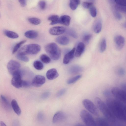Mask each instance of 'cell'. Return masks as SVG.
I'll use <instances>...</instances> for the list:
<instances>
[{
    "label": "cell",
    "mask_w": 126,
    "mask_h": 126,
    "mask_svg": "<svg viewBox=\"0 0 126 126\" xmlns=\"http://www.w3.org/2000/svg\"><path fill=\"white\" fill-rule=\"evenodd\" d=\"M93 3L92 2L85 1L82 3V5L84 8L87 9L89 8L93 5Z\"/></svg>",
    "instance_id": "obj_38"
},
{
    "label": "cell",
    "mask_w": 126,
    "mask_h": 126,
    "mask_svg": "<svg viewBox=\"0 0 126 126\" xmlns=\"http://www.w3.org/2000/svg\"><path fill=\"white\" fill-rule=\"evenodd\" d=\"M82 77L81 75H78L70 78L67 81V83L68 84L73 83L80 79Z\"/></svg>",
    "instance_id": "obj_28"
},
{
    "label": "cell",
    "mask_w": 126,
    "mask_h": 126,
    "mask_svg": "<svg viewBox=\"0 0 126 126\" xmlns=\"http://www.w3.org/2000/svg\"><path fill=\"white\" fill-rule=\"evenodd\" d=\"M106 103L116 118L123 122H126V107L124 103L117 99L110 98L107 100Z\"/></svg>",
    "instance_id": "obj_1"
},
{
    "label": "cell",
    "mask_w": 126,
    "mask_h": 126,
    "mask_svg": "<svg viewBox=\"0 0 126 126\" xmlns=\"http://www.w3.org/2000/svg\"><path fill=\"white\" fill-rule=\"evenodd\" d=\"M38 35V33L37 32L33 30L28 31L24 33V35L26 37L31 39L36 38Z\"/></svg>",
    "instance_id": "obj_23"
},
{
    "label": "cell",
    "mask_w": 126,
    "mask_h": 126,
    "mask_svg": "<svg viewBox=\"0 0 126 126\" xmlns=\"http://www.w3.org/2000/svg\"><path fill=\"white\" fill-rule=\"evenodd\" d=\"M23 75V72L19 70L12 75L11 82L13 86L17 88L22 87L23 80L22 79V77Z\"/></svg>",
    "instance_id": "obj_6"
},
{
    "label": "cell",
    "mask_w": 126,
    "mask_h": 126,
    "mask_svg": "<svg viewBox=\"0 0 126 126\" xmlns=\"http://www.w3.org/2000/svg\"><path fill=\"white\" fill-rule=\"evenodd\" d=\"M45 81L46 79L44 76L40 75H37L33 78L32 84L35 87H39L43 84Z\"/></svg>",
    "instance_id": "obj_10"
},
{
    "label": "cell",
    "mask_w": 126,
    "mask_h": 126,
    "mask_svg": "<svg viewBox=\"0 0 126 126\" xmlns=\"http://www.w3.org/2000/svg\"><path fill=\"white\" fill-rule=\"evenodd\" d=\"M66 115L63 112L59 111L56 112L54 115L53 119V122L58 123L63 121L66 118Z\"/></svg>",
    "instance_id": "obj_12"
},
{
    "label": "cell",
    "mask_w": 126,
    "mask_h": 126,
    "mask_svg": "<svg viewBox=\"0 0 126 126\" xmlns=\"http://www.w3.org/2000/svg\"><path fill=\"white\" fill-rule=\"evenodd\" d=\"M111 92L108 90H106L104 91L103 92V94L104 96L109 97L111 96Z\"/></svg>",
    "instance_id": "obj_44"
},
{
    "label": "cell",
    "mask_w": 126,
    "mask_h": 126,
    "mask_svg": "<svg viewBox=\"0 0 126 126\" xmlns=\"http://www.w3.org/2000/svg\"><path fill=\"white\" fill-rule=\"evenodd\" d=\"M85 45L82 42H80L78 44L75 52V55L76 57L80 56L84 52Z\"/></svg>",
    "instance_id": "obj_18"
},
{
    "label": "cell",
    "mask_w": 126,
    "mask_h": 126,
    "mask_svg": "<svg viewBox=\"0 0 126 126\" xmlns=\"http://www.w3.org/2000/svg\"><path fill=\"white\" fill-rule=\"evenodd\" d=\"M117 73L118 75L120 76H123L125 74V70L123 68H120L117 70Z\"/></svg>",
    "instance_id": "obj_41"
},
{
    "label": "cell",
    "mask_w": 126,
    "mask_h": 126,
    "mask_svg": "<svg viewBox=\"0 0 126 126\" xmlns=\"http://www.w3.org/2000/svg\"><path fill=\"white\" fill-rule=\"evenodd\" d=\"M33 66L34 68L38 70L42 69L44 67V65L40 61L37 60L35 61L33 63Z\"/></svg>",
    "instance_id": "obj_27"
},
{
    "label": "cell",
    "mask_w": 126,
    "mask_h": 126,
    "mask_svg": "<svg viewBox=\"0 0 126 126\" xmlns=\"http://www.w3.org/2000/svg\"><path fill=\"white\" fill-rule=\"evenodd\" d=\"M20 63L18 62L13 60L10 61L7 65V68L9 73L12 75L19 69Z\"/></svg>",
    "instance_id": "obj_9"
},
{
    "label": "cell",
    "mask_w": 126,
    "mask_h": 126,
    "mask_svg": "<svg viewBox=\"0 0 126 126\" xmlns=\"http://www.w3.org/2000/svg\"><path fill=\"white\" fill-rule=\"evenodd\" d=\"M56 41L58 44L63 45H67L69 42V38L64 36H61L57 37L56 38Z\"/></svg>",
    "instance_id": "obj_19"
},
{
    "label": "cell",
    "mask_w": 126,
    "mask_h": 126,
    "mask_svg": "<svg viewBox=\"0 0 126 126\" xmlns=\"http://www.w3.org/2000/svg\"><path fill=\"white\" fill-rule=\"evenodd\" d=\"M80 116L83 122L86 125L95 126L96 124L95 120L92 115L85 110H82L80 114Z\"/></svg>",
    "instance_id": "obj_5"
},
{
    "label": "cell",
    "mask_w": 126,
    "mask_h": 126,
    "mask_svg": "<svg viewBox=\"0 0 126 126\" xmlns=\"http://www.w3.org/2000/svg\"><path fill=\"white\" fill-rule=\"evenodd\" d=\"M121 89L126 92V85L125 83H122L121 85Z\"/></svg>",
    "instance_id": "obj_49"
},
{
    "label": "cell",
    "mask_w": 126,
    "mask_h": 126,
    "mask_svg": "<svg viewBox=\"0 0 126 126\" xmlns=\"http://www.w3.org/2000/svg\"><path fill=\"white\" fill-rule=\"evenodd\" d=\"M41 49L40 46L37 44H31L26 45L19 50L18 54L25 55L27 54H34L38 53Z\"/></svg>",
    "instance_id": "obj_4"
},
{
    "label": "cell",
    "mask_w": 126,
    "mask_h": 126,
    "mask_svg": "<svg viewBox=\"0 0 126 126\" xmlns=\"http://www.w3.org/2000/svg\"><path fill=\"white\" fill-rule=\"evenodd\" d=\"M75 50V48H74L65 54L63 60V63H64L65 64L68 63L73 58Z\"/></svg>",
    "instance_id": "obj_14"
},
{
    "label": "cell",
    "mask_w": 126,
    "mask_h": 126,
    "mask_svg": "<svg viewBox=\"0 0 126 126\" xmlns=\"http://www.w3.org/2000/svg\"><path fill=\"white\" fill-rule=\"evenodd\" d=\"M0 126H6V125L5 123L2 121H0Z\"/></svg>",
    "instance_id": "obj_50"
},
{
    "label": "cell",
    "mask_w": 126,
    "mask_h": 126,
    "mask_svg": "<svg viewBox=\"0 0 126 126\" xmlns=\"http://www.w3.org/2000/svg\"><path fill=\"white\" fill-rule=\"evenodd\" d=\"M111 94L118 100L125 103L126 101V92L117 87H114L111 91Z\"/></svg>",
    "instance_id": "obj_8"
},
{
    "label": "cell",
    "mask_w": 126,
    "mask_h": 126,
    "mask_svg": "<svg viewBox=\"0 0 126 126\" xmlns=\"http://www.w3.org/2000/svg\"><path fill=\"white\" fill-rule=\"evenodd\" d=\"M77 3L78 5H79L80 3V0H74Z\"/></svg>",
    "instance_id": "obj_51"
},
{
    "label": "cell",
    "mask_w": 126,
    "mask_h": 126,
    "mask_svg": "<svg viewBox=\"0 0 126 126\" xmlns=\"http://www.w3.org/2000/svg\"><path fill=\"white\" fill-rule=\"evenodd\" d=\"M83 70V68L79 65H74L71 67L69 70V72L71 74H75L82 72Z\"/></svg>",
    "instance_id": "obj_22"
},
{
    "label": "cell",
    "mask_w": 126,
    "mask_h": 126,
    "mask_svg": "<svg viewBox=\"0 0 126 126\" xmlns=\"http://www.w3.org/2000/svg\"><path fill=\"white\" fill-rule=\"evenodd\" d=\"M18 1L20 5L22 7H24L26 5V0H18Z\"/></svg>",
    "instance_id": "obj_47"
},
{
    "label": "cell",
    "mask_w": 126,
    "mask_h": 126,
    "mask_svg": "<svg viewBox=\"0 0 126 126\" xmlns=\"http://www.w3.org/2000/svg\"><path fill=\"white\" fill-rule=\"evenodd\" d=\"M115 7L116 11L118 12L125 13H126V6H121L116 4L115 5Z\"/></svg>",
    "instance_id": "obj_32"
},
{
    "label": "cell",
    "mask_w": 126,
    "mask_h": 126,
    "mask_svg": "<svg viewBox=\"0 0 126 126\" xmlns=\"http://www.w3.org/2000/svg\"><path fill=\"white\" fill-rule=\"evenodd\" d=\"M26 40H22L20 42L17 43L14 47L12 51V53L14 54L16 52L18 49L20 48L21 45L25 43Z\"/></svg>",
    "instance_id": "obj_31"
},
{
    "label": "cell",
    "mask_w": 126,
    "mask_h": 126,
    "mask_svg": "<svg viewBox=\"0 0 126 126\" xmlns=\"http://www.w3.org/2000/svg\"><path fill=\"white\" fill-rule=\"evenodd\" d=\"M66 31L65 28L62 26L54 27L50 28L49 33L52 35H58L63 34Z\"/></svg>",
    "instance_id": "obj_11"
},
{
    "label": "cell",
    "mask_w": 126,
    "mask_h": 126,
    "mask_svg": "<svg viewBox=\"0 0 126 126\" xmlns=\"http://www.w3.org/2000/svg\"><path fill=\"white\" fill-rule=\"evenodd\" d=\"M16 57L18 59L24 62H27L29 60L28 57L25 55H20L17 54Z\"/></svg>",
    "instance_id": "obj_36"
},
{
    "label": "cell",
    "mask_w": 126,
    "mask_h": 126,
    "mask_svg": "<svg viewBox=\"0 0 126 126\" xmlns=\"http://www.w3.org/2000/svg\"><path fill=\"white\" fill-rule=\"evenodd\" d=\"M69 4L70 8L73 10H75L78 5L74 0H70Z\"/></svg>",
    "instance_id": "obj_34"
},
{
    "label": "cell",
    "mask_w": 126,
    "mask_h": 126,
    "mask_svg": "<svg viewBox=\"0 0 126 126\" xmlns=\"http://www.w3.org/2000/svg\"><path fill=\"white\" fill-rule=\"evenodd\" d=\"M115 17L117 19L119 20H120L122 19V16L119 12L116 11L115 12Z\"/></svg>",
    "instance_id": "obj_46"
},
{
    "label": "cell",
    "mask_w": 126,
    "mask_h": 126,
    "mask_svg": "<svg viewBox=\"0 0 126 126\" xmlns=\"http://www.w3.org/2000/svg\"><path fill=\"white\" fill-rule=\"evenodd\" d=\"M82 103L85 109L92 114L95 116L99 115L97 107L91 101L88 99H84L82 101Z\"/></svg>",
    "instance_id": "obj_7"
},
{
    "label": "cell",
    "mask_w": 126,
    "mask_h": 126,
    "mask_svg": "<svg viewBox=\"0 0 126 126\" xmlns=\"http://www.w3.org/2000/svg\"><path fill=\"white\" fill-rule=\"evenodd\" d=\"M90 14L92 17H95L97 15V11L96 8L92 5L89 8Z\"/></svg>",
    "instance_id": "obj_35"
},
{
    "label": "cell",
    "mask_w": 126,
    "mask_h": 126,
    "mask_svg": "<svg viewBox=\"0 0 126 126\" xmlns=\"http://www.w3.org/2000/svg\"><path fill=\"white\" fill-rule=\"evenodd\" d=\"M92 37V35L91 34H86L83 36V40L85 43H88Z\"/></svg>",
    "instance_id": "obj_39"
},
{
    "label": "cell",
    "mask_w": 126,
    "mask_h": 126,
    "mask_svg": "<svg viewBox=\"0 0 126 126\" xmlns=\"http://www.w3.org/2000/svg\"><path fill=\"white\" fill-rule=\"evenodd\" d=\"M114 41L118 49L120 50L123 48L125 42V39L121 35L117 36L114 39Z\"/></svg>",
    "instance_id": "obj_13"
},
{
    "label": "cell",
    "mask_w": 126,
    "mask_h": 126,
    "mask_svg": "<svg viewBox=\"0 0 126 126\" xmlns=\"http://www.w3.org/2000/svg\"></svg>",
    "instance_id": "obj_52"
},
{
    "label": "cell",
    "mask_w": 126,
    "mask_h": 126,
    "mask_svg": "<svg viewBox=\"0 0 126 126\" xmlns=\"http://www.w3.org/2000/svg\"><path fill=\"white\" fill-rule=\"evenodd\" d=\"M95 102L97 108L110 122L113 124L116 121V118L104 102L100 98L96 97Z\"/></svg>",
    "instance_id": "obj_2"
},
{
    "label": "cell",
    "mask_w": 126,
    "mask_h": 126,
    "mask_svg": "<svg viewBox=\"0 0 126 126\" xmlns=\"http://www.w3.org/2000/svg\"><path fill=\"white\" fill-rule=\"evenodd\" d=\"M71 20L70 17L68 15H64L61 16L59 18L58 23L61 24L65 26H68Z\"/></svg>",
    "instance_id": "obj_16"
},
{
    "label": "cell",
    "mask_w": 126,
    "mask_h": 126,
    "mask_svg": "<svg viewBox=\"0 0 126 126\" xmlns=\"http://www.w3.org/2000/svg\"><path fill=\"white\" fill-rule=\"evenodd\" d=\"M39 6L40 8L42 10L44 9L46 7V2L43 0L40 1L39 3Z\"/></svg>",
    "instance_id": "obj_42"
},
{
    "label": "cell",
    "mask_w": 126,
    "mask_h": 126,
    "mask_svg": "<svg viewBox=\"0 0 126 126\" xmlns=\"http://www.w3.org/2000/svg\"><path fill=\"white\" fill-rule=\"evenodd\" d=\"M46 75L48 79L52 80L57 78L59 76V74L55 69L52 68L47 71Z\"/></svg>",
    "instance_id": "obj_15"
},
{
    "label": "cell",
    "mask_w": 126,
    "mask_h": 126,
    "mask_svg": "<svg viewBox=\"0 0 126 126\" xmlns=\"http://www.w3.org/2000/svg\"><path fill=\"white\" fill-rule=\"evenodd\" d=\"M43 115L42 113L41 112L39 113L38 114V118L39 120H42L43 118Z\"/></svg>",
    "instance_id": "obj_48"
},
{
    "label": "cell",
    "mask_w": 126,
    "mask_h": 126,
    "mask_svg": "<svg viewBox=\"0 0 126 126\" xmlns=\"http://www.w3.org/2000/svg\"><path fill=\"white\" fill-rule=\"evenodd\" d=\"M102 28V23L100 19H98L95 22L94 27V30L96 33H99L101 31Z\"/></svg>",
    "instance_id": "obj_24"
},
{
    "label": "cell",
    "mask_w": 126,
    "mask_h": 126,
    "mask_svg": "<svg viewBox=\"0 0 126 126\" xmlns=\"http://www.w3.org/2000/svg\"><path fill=\"white\" fill-rule=\"evenodd\" d=\"M3 33L6 36L11 38H16L19 37L18 34L16 33L10 31L5 30Z\"/></svg>",
    "instance_id": "obj_25"
},
{
    "label": "cell",
    "mask_w": 126,
    "mask_h": 126,
    "mask_svg": "<svg viewBox=\"0 0 126 126\" xmlns=\"http://www.w3.org/2000/svg\"><path fill=\"white\" fill-rule=\"evenodd\" d=\"M59 18V16L56 15H52L49 16L48 18V20L51 22L50 25H53L58 23Z\"/></svg>",
    "instance_id": "obj_26"
},
{
    "label": "cell",
    "mask_w": 126,
    "mask_h": 126,
    "mask_svg": "<svg viewBox=\"0 0 126 126\" xmlns=\"http://www.w3.org/2000/svg\"><path fill=\"white\" fill-rule=\"evenodd\" d=\"M66 89L63 88L60 90L57 94V96L58 97H60L63 95L65 93L66 91Z\"/></svg>",
    "instance_id": "obj_43"
},
{
    "label": "cell",
    "mask_w": 126,
    "mask_h": 126,
    "mask_svg": "<svg viewBox=\"0 0 126 126\" xmlns=\"http://www.w3.org/2000/svg\"><path fill=\"white\" fill-rule=\"evenodd\" d=\"M106 47V39H103L102 40L100 46V51L103 52L105 50Z\"/></svg>",
    "instance_id": "obj_33"
},
{
    "label": "cell",
    "mask_w": 126,
    "mask_h": 126,
    "mask_svg": "<svg viewBox=\"0 0 126 126\" xmlns=\"http://www.w3.org/2000/svg\"><path fill=\"white\" fill-rule=\"evenodd\" d=\"M11 105L15 113L18 115H20L21 112V110L16 100L14 99L12 100Z\"/></svg>",
    "instance_id": "obj_20"
},
{
    "label": "cell",
    "mask_w": 126,
    "mask_h": 126,
    "mask_svg": "<svg viewBox=\"0 0 126 126\" xmlns=\"http://www.w3.org/2000/svg\"><path fill=\"white\" fill-rule=\"evenodd\" d=\"M67 33L69 35L75 38H77L78 37L77 33L73 30L69 29L67 31Z\"/></svg>",
    "instance_id": "obj_37"
},
{
    "label": "cell",
    "mask_w": 126,
    "mask_h": 126,
    "mask_svg": "<svg viewBox=\"0 0 126 126\" xmlns=\"http://www.w3.org/2000/svg\"><path fill=\"white\" fill-rule=\"evenodd\" d=\"M96 126H110V122L105 118L101 117L97 118L95 120Z\"/></svg>",
    "instance_id": "obj_17"
},
{
    "label": "cell",
    "mask_w": 126,
    "mask_h": 126,
    "mask_svg": "<svg viewBox=\"0 0 126 126\" xmlns=\"http://www.w3.org/2000/svg\"><path fill=\"white\" fill-rule=\"evenodd\" d=\"M1 102L2 106L4 108L7 110H10L11 109V106L8 101L3 95L0 96Z\"/></svg>",
    "instance_id": "obj_21"
},
{
    "label": "cell",
    "mask_w": 126,
    "mask_h": 126,
    "mask_svg": "<svg viewBox=\"0 0 126 126\" xmlns=\"http://www.w3.org/2000/svg\"><path fill=\"white\" fill-rule=\"evenodd\" d=\"M45 51L50 57L53 60H58L61 56L60 49L55 43H51L47 45L45 47Z\"/></svg>",
    "instance_id": "obj_3"
},
{
    "label": "cell",
    "mask_w": 126,
    "mask_h": 126,
    "mask_svg": "<svg viewBox=\"0 0 126 126\" xmlns=\"http://www.w3.org/2000/svg\"><path fill=\"white\" fill-rule=\"evenodd\" d=\"M41 60L43 63H48L51 61L50 58L46 54L42 55L40 57Z\"/></svg>",
    "instance_id": "obj_29"
},
{
    "label": "cell",
    "mask_w": 126,
    "mask_h": 126,
    "mask_svg": "<svg viewBox=\"0 0 126 126\" xmlns=\"http://www.w3.org/2000/svg\"><path fill=\"white\" fill-rule=\"evenodd\" d=\"M126 0H114L115 2L117 4L123 6H126Z\"/></svg>",
    "instance_id": "obj_40"
},
{
    "label": "cell",
    "mask_w": 126,
    "mask_h": 126,
    "mask_svg": "<svg viewBox=\"0 0 126 126\" xmlns=\"http://www.w3.org/2000/svg\"><path fill=\"white\" fill-rule=\"evenodd\" d=\"M28 20L31 23L35 25L40 24L41 22V21L40 19L35 17L29 18Z\"/></svg>",
    "instance_id": "obj_30"
},
{
    "label": "cell",
    "mask_w": 126,
    "mask_h": 126,
    "mask_svg": "<svg viewBox=\"0 0 126 126\" xmlns=\"http://www.w3.org/2000/svg\"><path fill=\"white\" fill-rule=\"evenodd\" d=\"M50 94V93L48 92H46L44 93L42 95L41 97L43 99H45L48 98Z\"/></svg>",
    "instance_id": "obj_45"
}]
</instances>
